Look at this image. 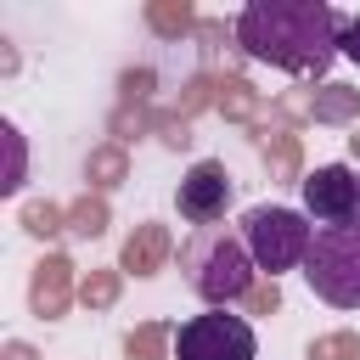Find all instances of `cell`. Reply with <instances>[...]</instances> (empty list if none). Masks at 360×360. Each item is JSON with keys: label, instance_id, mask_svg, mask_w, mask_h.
<instances>
[{"label": "cell", "instance_id": "obj_8", "mask_svg": "<svg viewBox=\"0 0 360 360\" xmlns=\"http://www.w3.org/2000/svg\"><path fill=\"white\" fill-rule=\"evenodd\" d=\"M62 270H68V264H56V259L39 264V281H34V309H39V315H56V309H62Z\"/></svg>", "mask_w": 360, "mask_h": 360}, {"label": "cell", "instance_id": "obj_7", "mask_svg": "<svg viewBox=\"0 0 360 360\" xmlns=\"http://www.w3.org/2000/svg\"><path fill=\"white\" fill-rule=\"evenodd\" d=\"M174 208H180V219H191V225H219L225 208H231V174H225V163H219V158H197V163L186 169L180 191H174Z\"/></svg>", "mask_w": 360, "mask_h": 360}, {"label": "cell", "instance_id": "obj_13", "mask_svg": "<svg viewBox=\"0 0 360 360\" xmlns=\"http://www.w3.org/2000/svg\"><path fill=\"white\" fill-rule=\"evenodd\" d=\"M6 135H11V180H6V191H17V186H22V141H17L11 124H6Z\"/></svg>", "mask_w": 360, "mask_h": 360}, {"label": "cell", "instance_id": "obj_15", "mask_svg": "<svg viewBox=\"0 0 360 360\" xmlns=\"http://www.w3.org/2000/svg\"><path fill=\"white\" fill-rule=\"evenodd\" d=\"M11 360H34V354H28V349H22V343H11Z\"/></svg>", "mask_w": 360, "mask_h": 360}, {"label": "cell", "instance_id": "obj_1", "mask_svg": "<svg viewBox=\"0 0 360 360\" xmlns=\"http://www.w3.org/2000/svg\"><path fill=\"white\" fill-rule=\"evenodd\" d=\"M343 11H332L326 0H248L236 17V45L281 73H326L343 39Z\"/></svg>", "mask_w": 360, "mask_h": 360}, {"label": "cell", "instance_id": "obj_5", "mask_svg": "<svg viewBox=\"0 0 360 360\" xmlns=\"http://www.w3.org/2000/svg\"><path fill=\"white\" fill-rule=\"evenodd\" d=\"M174 360H259V338L242 315L231 309H208L180 321L174 332Z\"/></svg>", "mask_w": 360, "mask_h": 360}, {"label": "cell", "instance_id": "obj_10", "mask_svg": "<svg viewBox=\"0 0 360 360\" xmlns=\"http://www.w3.org/2000/svg\"><path fill=\"white\" fill-rule=\"evenodd\" d=\"M158 248H163V236H158V231H152V225H146V231H141V242H135V236H129V248H124V264H129V270H141V276H146V264H152V259H158Z\"/></svg>", "mask_w": 360, "mask_h": 360}, {"label": "cell", "instance_id": "obj_3", "mask_svg": "<svg viewBox=\"0 0 360 360\" xmlns=\"http://www.w3.org/2000/svg\"><path fill=\"white\" fill-rule=\"evenodd\" d=\"M304 281L321 304L332 309H360V219L354 225H326L309 242Z\"/></svg>", "mask_w": 360, "mask_h": 360}, {"label": "cell", "instance_id": "obj_6", "mask_svg": "<svg viewBox=\"0 0 360 360\" xmlns=\"http://www.w3.org/2000/svg\"><path fill=\"white\" fill-rule=\"evenodd\" d=\"M298 186H304V214L321 219V231H326V225H354V219H360V174H354V169L321 163V169H309Z\"/></svg>", "mask_w": 360, "mask_h": 360}, {"label": "cell", "instance_id": "obj_11", "mask_svg": "<svg viewBox=\"0 0 360 360\" xmlns=\"http://www.w3.org/2000/svg\"><path fill=\"white\" fill-rule=\"evenodd\" d=\"M28 231H34V236H51V231H56V208L34 202V208H28Z\"/></svg>", "mask_w": 360, "mask_h": 360}, {"label": "cell", "instance_id": "obj_9", "mask_svg": "<svg viewBox=\"0 0 360 360\" xmlns=\"http://www.w3.org/2000/svg\"><path fill=\"white\" fill-rule=\"evenodd\" d=\"M360 96L349 84H326V96H315V118H354Z\"/></svg>", "mask_w": 360, "mask_h": 360}, {"label": "cell", "instance_id": "obj_12", "mask_svg": "<svg viewBox=\"0 0 360 360\" xmlns=\"http://www.w3.org/2000/svg\"><path fill=\"white\" fill-rule=\"evenodd\" d=\"M338 51H343L349 62H360V17H349V22H343V39H338Z\"/></svg>", "mask_w": 360, "mask_h": 360}, {"label": "cell", "instance_id": "obj_14", "mask_svg": "<svg viewBox=\"0 0 360 360\" xmlns=\"http://www.w3.org/2000/svg\"><path fill=\"white\" fill-rule=\"evenodd\" d=\"M101 219H107L101 208H79V225H73V231H79V236H96V231H101Z\"/></svg>", "mask_w": 360, "mask_h": 360}, {"label": "cell", "instance_id": "obj_2", "mask_svg": "<svg viewBox=\"0 0 360 360\" xmlns=\"http://www.w3.org/2000/svg\"><path fill=\"white\" fill-rule=\"evenodd\" d=\"M180 276H186V287H191L202 304H214V309L248 298L259 264H253V253H248L242 225H197V231L180 242Z\"/></svg>", "mask_w": 360, "mask_h": 360}, {"label": "cell", "instance_id": "obj_4", "mask_svg": "<svg viewBox=\"0 0 360 360\" xmlns=\"http://www.w3.org/2000/svg\"><path fill=\"white\" fill-rule=\"evenodd\" d=\"M242 236H248V253L264 276H281V270H304L309 259V242H315V225L309 214L298 208H276V202H259L242 214Z\"/></svg>", "mask_w": 360, "mask_h": 360}]
</instances>
